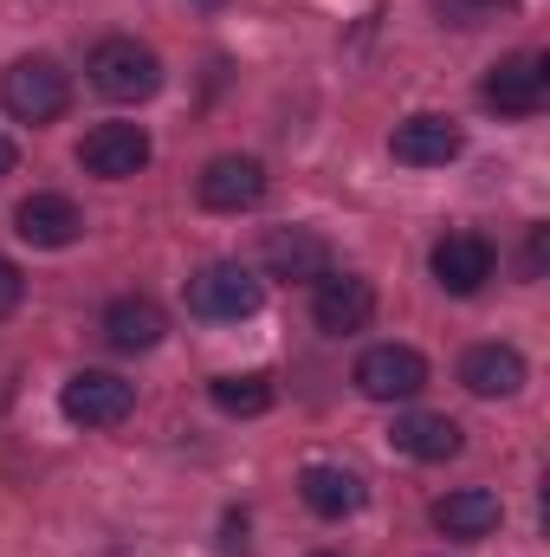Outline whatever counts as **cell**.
<instances>
[{"label":"cell","mask_w":550,"mask_h":557,"mask_svg":"<svg viewBox=\"0 0 550 557\" xmlns=\"http://www.w3.org/2000/svg\"><path fill=\"white\" fill-rule=\"evenodd\" d=\"M260 298H266V285L240 260H214V267H201L188 278V311L208 318V324H240V318L260 311Z\"/></svg>","instance_id":"3"},{"label":"cell","mask_w":550,"mask_h":557,"mask_svg":"<svg viewBox=\"0 0 550 557\" xmlns=\"http://www.w3.org/2000/svg\"><path fill=\"white\" fill-rule=\"evenodd\" d=\"M311 557H337V552H311Z\"/></svg>","instance_id":"24"},{"label":"cell","mask_w":550,"mask_h":557,"mask_svg":"<svg viewBox=\"0 0 550 557\" xmlns=\"http://www.w3.org/2000/svg\"><path fill=\"white\" fill-rule=\"evenodd\" d=\"M195 195L208 214H247L266 201V162L260 156H214L201 175H195Z\"/></svg>","instance_id":"7"},{"label":"cell","mask_w":550,"mask_h":557,"mask_svg":"<svg viewBox=\"0 0 550 557\" xmlns=\"http://www.w3.org/2000/svg\"><path fill=\"white\" fill-rule=\"evenodd\" d=\"M59 409H65L72 428H117V421H130V409H137V389L124 376H111V370H78L59 389Z\"/></svg>","instance_id":"6"},{"label":"cell","mask_w":550,"mask_h":557,"mask_svg":"<svg viewBox=\"0 0 550 557\" xmlns=\"http://www.w3.org/2000/svg\"><path fill=\"white\" fill-rule=\"evenodd\" d=\"M260 267H266V278H317L330 273V247L311 227H273L260 240Z\"/></svg>","instance_id":"14"},{"label":"cell","mask_w":550,"mask_h":557,"mask_svg":"<svg viewBox=\"0 0 550 557\" xmlns=\"http://www.w3.org/2000/svg\"><path fill=\"white\" fill-rule=\"evenodd\" d=\"M460 383H466L473 396H486V403L518 396V389H525V357H518L512 344H473V350L460 357Z\"/></svg>","instance_id":"16"},{"label":"cell","mask_w":550,"mask_h":557,"mask_svg":"<svg viewBox=\"0 0 550 557\" xmlns=\"http://www.w3.org/2000/svg\"><path fill=\"white\" fill-rule=\"evenodd\" d=\"M13 162H20V149H13V143L0 137V175H13Z\"/></svg>","instance_id":"23"},{"label":"cell","mask_w":550,"mask_h":557,"mask_svg":"<svg viewBox=\"0 0 550 557\" xmlns=\"http://www.w3.org/2000/svg\"><path fill=\"white\" fill-rule=\"evenodd\" d=\"M298 499L317 512V519H350V512H363V499H370V486L350 473V467H330V460H311L304 473H298Z\"/></svg>","instance_id":"15"},{"label":"cell","mask_w":550,"mask_h":557,"mask_svg":"<svg viewBox=\"0 0 550 557\" xmlns=\"http://www.w3.org/2000/svg\"><path fill=\"white\" fill-rule=\"evenodd\" d=\"M13 234H20L26 247L59 253V247H72V240L85 234V214H78V201H72V195L39 188V195H26V201L13 208Z\"/></svg>","instance_id":"11"},{"label":"cell","mask_w":550,"mask_h":557,"mask_svg":"<svg viewBox=\"0 0 550 557\" xmlns=\"http://www.w3.org/2000/svg\"><path fill=\"white\" fill-rule=\"evenodd\" d=\"M389 149H396V162H409V169H447V162L466 149V137H460V124H453V117L421 111V117H409V124H396Z\"/></svg>","instance_id":"12"},{"label":"cell","mask_w":550,"mask_h":557,"mask_svg":"<svg viewBox=\"0 0 550 557\" xmlns=\"http://www.w3.org/2000/svg\"><path fill=\"white\" fill-rule=\"evenodd\" d=\"M499 519H505V506H499V493H486V486H460V493L434 499V525H440L447 539H492Z\"/></svg>","instance_id":"17"},{"label":"cell","mask_w":550,"mask_h":557,"mask_svg":"<svg viewBox=\"0 0 550 557\" xmlns=\"http://www.w3.org/2000/svg\"><path fill=\"white\" fill-rule=\"evenodd\" d=\"M479 98H486L499 117H538L545 98H550V59L545 52H505V59L486 72Z\"/></svg>","instance_id":"4"},{"label":"cell","mask_w":550,"mask_h":557,"mask_svg":"<svg viewBox=\"0 0 550 557\" xmlns=\"http://www.w3.org/2000/svg\"><path fill=\"white\" fill-rule=\"evenodd\" d=\"M357 389L370 403H414L427 389V357L414 344H376L357 357Z\"/></svg>","instance_id":"5"},{"label":"cell","mask_w":550,"mask_h":557,"mask_svg":"<svg viewBox=\"0 0 550 557\" xmlns=\"http://www.w3.org/2000/svg\"><path fill=\"white\" fill-rule=\"evenodd\" d=\"M311 318L330 337H350L376 318V285L363 273H317L311 278Z\"/></svg>","instance_id":"8"},{"label":"cell","mask_w":550,"mask_h":557,"mask_svg":"<svg viewBox=\"0 0 550 557\" xmlns=\"http://www.w3.org/2000/svg\"><path fill=\"white\" fill-rule=\"evenodd\" d=\"M85 72H91V91L111 98V104H149L162 91V59L142 39H130V33L98 39L91 59H85Z\"/></svg>","instance_id":"1"},{"label":"cell","mask_w":550,"mask_h":557,"mask_svg":"<svg viewBox=\"0 0 550 557\" xmlns=\"http://www.w3.org/2000/svg\"><path fill=\"white\" fill-rule=\"evenodd\" d=\"M162 331H168V318H162V305H155V298H142V292H124V298H111V305H104V344H111V350H124V357L155 350V344H162Z\"/></svg>","instance_id":"13"},{"label":"cell","mask_w":550,"mask_h":557,"mask_svg":"<svg viewBox=\"0 0 550 557\" xmlns=\"http://www.w3.org/2000/svg\"><path fill=\"white\" fill-rule=\"evenodd\" d=\"M20 298H26V278H20L13 260H0V318H13V311H20Z\"/></svg>","instance_id":"20"},{"label":"cell","mask_w":550,"mask_h":557,"mask_svg":"<svg viewBox=\"0 0 550 557\" xmlns=\"http://www.w3.org/2000/svg\"><path fill=\"white\" fill-rule=\"evenodd\" d=\"M492 7H512V0H453V13H492Z\"/></svg>","instance_id":"22"},{"label":"cell","mask_w":550,"mask_h":557,"mask_svg":"<svg viewBox=\"0 0 550 557\" xmlns=\"http://www.w3.org/2000/svg\"><path fill=\"white\" fill-rule=\"evenodd\" d=\"M78 169L104 182H130L149 169V131L142 124H91L78 143Z\"/></svg>","instance_id":"9"},{"label":"cell","mask_w":550,"mask_h":557,"mask_svg":"<svg viewBox=\"0 0 550 557\" xmlns=\"http://www.w3.org/2000/svg\"><path fill=\"white\" fill-rule=\"evenodd\" d=\"M0 104H7L20 124H52V117H65V104H72V78H65L59 59H46V52L13 59V65L0 72Z\"/></svg>","instance_id":"2"},{"label":"cell","mask_w":550,"mask_h":557,"mask_svg":"<svg viewBox=\"0 0 550 557\" xmlns=\"http://www.w3.org/2000/svg\"><path fill=\"white\" fill-rule=\"evenodd\" d=\"M525 260H532V273H545V227H532V253Z\"/></svg>","instance_id":"21"},{"label":"cell","mask_w":550,"mask_h":557,"mask_svg":"<svg viewBox=\"0 0 550 557\" xmlns=\"http://www.w3.org/2000/svg\"><path fill=\"white\" fill-rule=\"evenodd\" d=\"M389 441H396L409 460H453V454L466 447L460 421H453V416H427V409H409V416H396Z\"/></svg>","instance_id":"18"},{"label":"cell","mask_w":550,"mask_h":557,"mask_svg":"<svg viewBox=\"0 0 550 557\" xmlns=\"http://www.w3.org/2000/svg\"><path fill=\"white\" fill-rule=\"evenodd\" d=\"M208 396H214V409L234 421H253L273 409V376H260V370H247V376H214L208 383Z\"/></svg>","instance_id":"19"},{"label":"cell","mask_w":550,"mask_h":557,"mask_svg":"<svg viewBox=\"0 0 550 557\" xmlns=\"http://www.w3.org/2000/svg\"><path fill=\"white\" fill-rule=\"evenodd\" d=\"M427 267H434V285H440V292L473 298L486 278L499 273V253H492V240H486V234H447V240H434Z\"/></svg>","instance_id":"10"}]
</instances>
